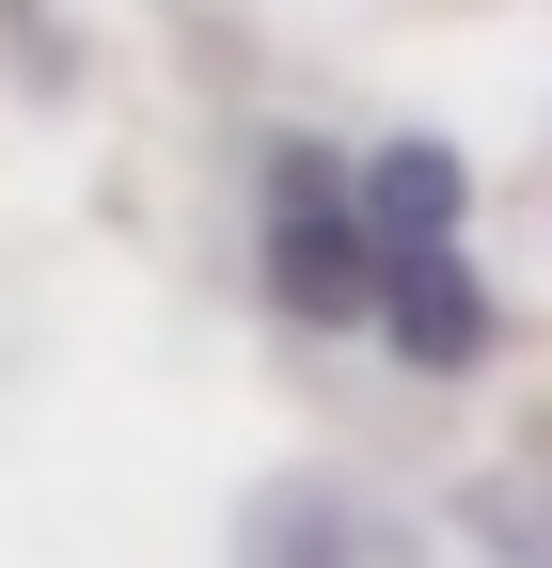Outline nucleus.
I'll use <instances>...</instances> for the list:
<instances>
[{
    "instance_id": "f257e3e1",
    "label": "nucleus",
    "mask_w": 552,
    "mask_h": 568,
    "mask_svg": "<svg viewBox=\"0 0 552 568\" xmlns=\"http://www.w3.org/2000/svg\"><path fill=\"white\" fill-rule=\"evenodd\" d=\"M268 301H285L300 332H364V301H379L364 174L316 159V142H285V159H268Z\"/></svg>"
}]
</instances>
